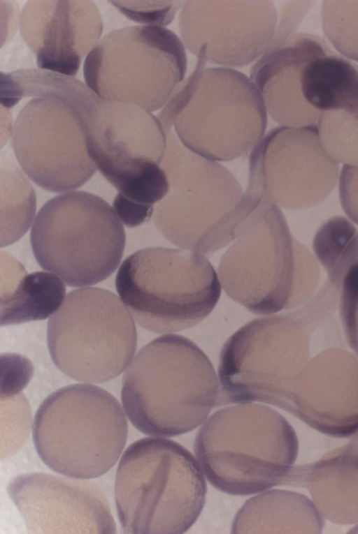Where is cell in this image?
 <instances>
[{
    "label": "cell",
    "mask_w": 358,
    "mask_h": 534,
    "mask_svg": "<svg viewBox=\"0 0 358 534\" xmlns=\"http://www.w3.org/2000/svg\"><path fill=\"white\" fill-rule=\"evenodd\" d=\"M220 383L203 352L185 337L161 336L126 368L121 399L140 432L171 437L202 424L220 401Z\"/></svg>",
    "instance_id": "1"
},
{
    "label": "cell",
    "mask_w": 358,
    "mask_h": 534,
    "mask_svg": "<svg viewBox=\"0 0 358 534\" xmlns=\"http://www.w3.org/2000/svg\"><path fill=\"white\" fill-rule=\"evenodd\" d=\"M218 278L226 293L255 314L294 310L317 287L312 253L291 235L277 205L255 204L221 259Z\"/></svg>",
    "instance_id": "2"
},
{
    "label": "cell",
    "mask_w": 358,
    "mask_h": 534,
    "mask_svg": "<svg viewBox=\"0 0 358 534\" xmlns=\"http://www.w3.org/2000/svg\"><path fill=\"white\" fill-rule=\"evenodd\" d=\"M195 70L157 117L168 135L174 126L184 146L210 161L237 158L263 136L266 110L250 78L228 68H205L204 47Z\"/></svg>",
    "instance_id": "3"
},
{
    "label": "cell",
    "mask_w": 358,
    "mask_h": 534,
    "mask_svg": "<svg viewBox=\"0 0 358 534\" xmlns=\"http://www.w3.org/2000/svg\"><path fill=\"white\" fill-rule=\"evenodd\" d=\"M285 418L259 403L213 413L200 428L194 453L208 481L220 491L248 496L283 485L298 454Z\"/></svg>",
    "instance_id": "4"
},
{
    "label": "cell",
    "mask_w": 358,
    "mask_h": 534,
    "mask_svg": "<svg viewBox=\"0 0 358 534\" xmlns=\"http://www.w3.org/2000/svg\"><path fill=\"white\" fill-rule=\"evenodd\" d=\"M207 487L194 456L162 438H143L123 453L115 500L126 533L181 534L199 518Z\"/></svg>",
    "instance_id": "5"
},
{
    "label": "cell",
    "mask_w": 358,
    "mask_h": 534,
    "mask_svg": "<svg viewBox=\"0 0 358 534\" xmlns=\"http://www.w3.org/2000/svg\"><path fill=\"white\" fill-rule=\"evenodd\" d=\"M160 165L169 189L155 209L154 221L169 242L203 254L236 239L253 203L227 169L192 151L173 133Z\"/></svg>",
    "instance_id": "6"
},
{
    "label": "cell",
    "mask_w": 358,
    "mask_h": 534,
    "mask_svg": "<svg viewBox=\"0 0 358 534\" xmlns=\"http://www.w3.org/2000/svg\"><path fill=\"white\" fill-rule=\"evenodd\" d=\"M117 399L90 384L66 386L38 407L32 436L38 455L52 470L89 480L112 468L125 446L128 422Z\"/></svg>",
    "instance_id": "7"
},
{
    "label": "cell",
    "mask_w": 358,
    "mask_h": 534,
    "mask_svg": "<svg viewBox=\"0 0 358 534\" xmlns=\"http://www.w3.org/2000/svg\"><path fill=\"white\" fill-rule=\"evenodd\" d=\"M115 286L138 325L161 334L203 320L221 293L218 276L202 253L164 247L143 249L127 258Z\"/></svg>",
    "instance_id": "8"
},
{
    "label": "cell",
    "mask_w": 358,
    "mask_h": 534,
    "mask_svg": "<svg viewBox=\"0 0 358 534\" xmlns=\"http://www.w3.org/2000/svg\"><path fill=\"white\" fill-rule=\"evenodd\" d=\"M314 327L297 308L255 319L236 332L220 356L222 401H258L288 411L297 379L310 359Z\"/></svg>",
    "instance_id": "9"
},
{
    "label": "cell",
    "mask_w": 358,
    "mask_h": 534,
    "mask_svg": "<svg viewBox=\"0 0 358 534\" xmlns=\"http://www.w3.org/2000/svg\"><path fill=\"white\" fill-rule=\"evenodd\" d=\"M35 258L72 287L98 283L120 263L125 245L122 222L100 197L73 191L41 208L31 230Z\"/></svg>",
    "instance_id": "10"
},
{
    "label": "cell",
    "mask_w": 358,
    "mask_h": 534,
    "mask_svg": "<svg viewBox=\"0 0 358 534\" xmlns=\"http://www.w3.org/2000/svg\"><path fill=\"white\" fill-rule=\"evenodd\" d=\"M52 361L69 378L88 383L114 379L129 364L137 344L130 311L114 293L86 287L69 292L49 319Z\"/></svg>",
    "instance_id": "11"
},
{
    "label": "cell",
    "mask_w": 358,
    "mask_h": 534,
    "mask_svg": "<svg viewBox=\"0 0 358 534\" xmlns=\"http://www.w3.org/2000/svg\"><path fill=\"white\" fill-rule=\"evenodd\" d=\"M186 68L185 49L176 34L142 25L105 35L87 54L83 75L101 98L131 102L151 112L168 103Z\"/></svg>",
    "instance_id": "12"
},
{
    "label": "cell",
    "mask_w": 358,
    "mask_h": 534,
    "mask_svg": "<svg viewBox=\"0 0 358 534\" xmlns=\"http://www.w3.org/2000/svg\"><path fill=\"white\" fill-rule=\"evenodd\" d=\"M338 163L326 151L317 125L279 126L252 149L245 193L257 202L289 209L315 206L335 187Z\"/></svg>",
    "instance_id": "13"
},
{
    "label": "cell",
    "mask_w": 358,
    "mask_h": 534,
    "mask_svg": "<svg viewBox=\"0 0 358 534\" xmlns=\"http://www.w3.org/2000/svg\"><path fill=\"white\" fill-rule=\"evenodd\" d=\"M12 146L24 172L52 192L76 189L94 175L80 115L58 98L35 97L20 112Z\"/></svg>",
    "instance_id": "14"
},
{
    "label": "cell",
    "mask_w": 358,
    "mask_h": 534,
    "mask_svg": "<svg viewBox=\"0 0 358 534\" xmlns=\"http://www.w3.org/2000/svg\"><path fill=\"white\" fill-rule=\"evenodd\" d=\"M78 110L90 158L119 192L160 165L168 135L150 111L131 102L103 99L93 90Z\"/></svg>",
    "instance_id": "15"
},
{
    "label": "cell",
    "mask_w": 358,
    "mask_h": 534,
    "mask_svg": "<svg viewBox=\"0 0 358 534\" xmlns=\"http://www.w3.org/2000/svg\"><path fill=\"white\" fill-rule=\"evenodd\" d=\"M179 16L183 43L198 55L204 47L207 61L242 67L271 46L277 25L271 1H185Z\"/></svg>",
    "instance_id": "16"
},
{
    "label": "cell",
    "mask_w": 358,
    "mask_h": 534,
    "mask_svg": "<svg viewBox=\"0 0 358 534\" xmlns=\"http://www.w3.org/2000/svg\"><path fill=\"white\" fill-rule=\"evenodd\" d=\"M7 491L29 533H116L106 495L92 482L27 473L13 478Z\"/></svg>",
    "instance_id": "17"
},
{
    "label": "cell",
    "mask_w": 358,
    "mask_h": 534,
    "mask_svg": "<svg viewBox=\"0 0 358 534\" xmlns=\"http://www.w3.org/2000/svg\"><path fill=\"white\" fill-rule=\"evenodd\" d=\"M289 413L316 430L339 438L358 432V357L324 350L299 376Z\"/></svg>",
    "instance_id": "18"
},
{
    "label": "cell",
    "mask_w": 358,
    "mask_h": 534,
    "mask_svg": "<svg viewBox=\"0 0 358 534\" xmlns=\"http://www.w3.org/2000/svg\"><path fill=\"white\" fill-rule=\"evenodd\" d=\"M20 22L38 68L71 77L103 29L99 11L90 1H29Z\"/></svg>",
    "instance_id": "19"
},
{
    "label": "cell",
    "mask_w": 358,
    "mask_h": 534,
    "mask_svg": "<svg viewBox=\"0 0 358 534\" xmlns=\"http://www.w3.org/2000/svg\"><path fill=\"white\" fill-rule=\"evenodd\" d=\"M329 47L319 37L296 34L272 45L252 66L250 79L266 112L282 126L317 125L321 114L304 101L301 77L306 64Z\"/></svg>",
    "instance_id": "20"
},
{
    "label": "cell",
    "mask_w": 358,
    "mask_h": 534,
    "mask_svg": "<svg viewBox=\"0 0 358 534\" xmlns=\"http://www.w3.org/2000/svg\"><path fill=\"white\" fill-rule=\"evenodd\" d=\"M283 485L308 489L329 521L358 523V451L345 446L312 464L293 466Z\"/></svg>",
    "instance_id": "21"
},
{
    "label": "cell",
    "mask_w": 358,
    "mask_h": 534,
    "mask_svg": "<svg viewBox=\"0 0 358 534\" xmlns=\"http://www.w3.org/2000/svg\"><path fill=\"white\" fill-rule=\"evenodd\" d=\"M322 514L306 496L274 489L248 499L236 514L232 533H320Z\"/></svg>",
    "instance_id": "22"
},
{
    "label": "cell",
    "mask_w": 358,
    "mask_h": 534,
    "mask_svg": "<svg viewBox=\"0 0 358 534\" xmlns=\"http://www.w3.org/2000/svg\"><path fill=\"white\" fill-rule=\"evenodd\" d=\"M5 287L1 293V325L40 320L54 314L64 301L63 280L54 273L27 274L16 260L1 252Z\"/></svg>",
    "instance_id": "23"
},
{
    "label": "cell",
    "mask_w": 358,
    "mask_h": 534,
    "mask_svg": "<svg viewBox=\"0 0 358 534\" xmlns=\"http://www.w3.org/2000/svg\"><path fill=\"white\" fill-rule=\"evenodd\" d=\"M1 246L20 239L31 226L36 195L25 174L13 163L1 167Z\"/></svg>",
    "instance_id": "24"
},
{
    "label": "cell",
    "mask_w": 358,
    "mask_h": 534,
    "mask_svg": "<svg viewBox=\"0 0 358 534\" xmlns=\"http://www.w3.org/2000/svg\"><path fill=\"white\" fill-rule=\"evenodd\" d=\"M324 32L341 55L358 61V1H323Z\"/></svg>",
    "instance_id": "25"
},
{
    "label": "cell",
    "mask_w": 358,
    "mask_h": 534,
    "mask_svg": "<svg viewBox=\"0 0 358 534\" xmlns=\"http://www.w3.org/2000/svg\"><path fill=\"white\" fill-rule=\"evenodd\" d=\"M127 18L148 26L162 27L169 24L182 1H110Z\"/></svg>",
    "instance_id": "26"
},
{
    "label": "cell",
    "mask_w": 358,
    "mask_h": 534,
    "mask_svg": "<svg viewBox=\"0 0 358 534\" xmlns=\"http://www.w3.org/2000/svg\"><path fill=\"white\" fill-rule=\"evenodd\" d=\"M341 319L351 349L358 357V285H342L339 289Z\"/></svg>",
    "instance_id": "27"
},
{
    "label": "cell",
    "mask_w": 358,
    "mask_h": 534,
    "mask_svg": "<svg viewBox=\"0 0 358 534\" xmlns=\"http://www.w3.org/2000/svg\"><path fill=\"white\" fill-rule=\"evenodd\" d=\"M341 203L349 218L358 225V165H344L339 178Z\"/></svg>",
    "instance_id": "28"
},
{
    "label": "cell",
    "mask_w": 358,
    "mask_h": 534,
    "mask_svg": "<svg viewBox=\"0 0 358 534\" xmlns=\"http://www.w3.org/2000/svg\"><path fill=\"white\" fill-rule=\"evenodd\" d=\"M113 209L121 222L130 228L145 223L154 213L153 207L138 204L120 193H117L114 200Z\"/></svg>",
    "instance_id": "29"
},
{
    "label": "cell",
    "mask_w": 358,
    "mask_h": 534,
    "mask_svg": "<svg viewBox=\"0 0 358 534\" xmlns=\"http://www.w3.org/2000/svg\"><path fill=\"white\" fill-rule=\"evenodd\" d=\"M355 435L347 446L353 450L358 451V433Z\"/></svg>",
    "instance_id": "30"
}]
</instances>
